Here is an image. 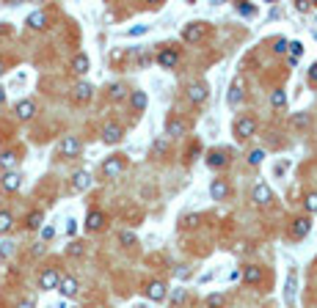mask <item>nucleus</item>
<instances>
[{
	"label": "nucleus",
	"instance_id": "nucleus-1",
	"mask_svg": "<svg viewBox=\"0 0 317 308\" xmlns=\"http://www.w3.org/2000/svg\"><path fill=\"white\" fill-rule=\"evenodd\" d=\"M124 168H127L124 154H111V157H105V162H102V176H105V179H116V176H121Z\"/></svg>",
	"mask_w": 317,
	"mask_h": 308
},
{
	"label": "nucleus",
	"instance_id": "nucleus-2",
	"mask_svg": "<svg viewBox=\"0 0 317 308\" xmlns=\"http://www.w3.org/2000/svg\"><path fill=\"white\" fill-rule=\"evenodd\" d=\"M80 152H83V143H80L78 135H66V138H61V143H58V154L66 157V160L80 157Z\"/></svg>",
	"mask_w": 317,
	"mask_h": 308
},
{
	"label": "nucleus",
	"instance_id": "nucleus-3",
	"mask_svg": "<svg viewBox=\"0 0 317 308\" xmlns=\"http://www.w3.org/2000/svg\"><path fill=\"white\" fill-rule=\"evenodd\" d=\"M63 275L58 273L56 267H44L42 275H39V289L42 292H50V289H58V283H61Z\"/></svg>",
	"mask_w": 317,
	"mask_h": 308
},
{
	"label": "nucleus",
	"instance_id": "nucleus-4",
	"mask_svg": "<svg viewBox=\"0 0 317 308\" xmlns=\"http://www.w3.org/2000/svg\"><path fill=\"white\" fill-rule=\"evenodd\" d=\"M254 132H257V121L251 116H243V119L234 121V138L237 140H248Z\"/></svg>",
	"mask_w": 317,
	"mask_h": 308
},
{
	"label": "nucleus",
	"instance_id": "nucleus-5",
	"mask_svg": "<svg viewBox=\"0 0 317 308\" xmlns=\"http://www.w3.org/2000/svg\"><path fill=\"white\" fill-rule=\"evenodd\" d=\"M121 138H124V127L116 124V121L105 124V129H102V143H105V146H116Z\"/></svg>",
	"mask_w": 317,
	"mask_h": 308
},
{
	"label": "nucleus",
	"instance_id": "nucleus-6",
	"mask_svg": "<svg viewBox=\"0 0 317 308\" xmlns=\"http://www.w3.org/2000/svg\"><path fill=\"white\" fill-rule=\"evenodd\" d=\"M58 292H61V297H66V300H72V297H78L80 292V283L75 275H63L61 283H58Z\"/></svg>",
	"mask_w": 317,
	"mask_h": 308
},
{
	"label": "nucleus",
	"instance_id": "nucleus-7",
	"mask_svg": "<svg viewBox=\"0 0 317 308\" xmlns=\"http://www.w3.org/2000/svg\"><path fill=\"white\" fill-rule=\"evenodd\" d=\"M204 33H207L204 22H190L188 28L182 30V39H185V42H190V44H196V42H202V39H204Z\"/></svg>",
	"mask_w": 317,
	"mask_h": 308
},
{
	"label": "nucleus",
	"instance_id": "nucleus-8",
	"mask_svg": "<svg viewBox=\"0 0 317 308\" xmlns=\"http://www.w3.org/2000/svg\"><path fill=\"white\" fill-rule=\"evenodd\" d=\"M270 198H273V193H270V187H268L265 182L254 184V190H251V201L257 204V206H268Z\"/></svg>",
	"mask_w": 317,
	"mask_h": 308
},
{
	"label": "nucleus",
	"instance_id": "nucleus-9",
	"mask_svg": "<svg viewBox=\"0 0 317 308\" xmlns=\"http://www.w3.org/2000/svg\"><path fill=\"white\" fill-rule=\"evenodd\" d=\"M146 297L152 303H163L166 300V283H163V281H152L146 286Z\"/></svg>",
	"mask_w": 317,
	"mask_h": 308
},
{
	"label": "nucleus",
	"instance_id": "nucleus-10",
	"mask_svg": "<svg viewBox=\"0 0 317 308\" xmlns=\"http://www.w3.org/2000/svg\"><path fill=\"white\" fill-rule=\"evenodd\" d=\"M91 187V174L88 171H78V174L72 176V190L75 193H83V190Z\"/></svg>",
	"mask_w": 317,
	"mask_h": 308
},
{
	"label": "nucleus",
	"instance_id": "nucleus-11",
	"mask_svg": "<svg viewBox=\"0 0 317 308\" xmlns=\"http://www.w3.org/2000/svg\"><path fill=\"white\" fill-rule=\"evenodd\" d=\"M17 162H20V154L17 152H3L0 154V171L3 174H11L17 168Z\"/></svg>",
	"mask_w": 317,
	"mask_h": 308
},
{
	"label": "nucleus",
	"instance_id": "nucleus-12",
	"mask_svg": "<svg viewBox=\"0 0 317 308\" xmlns=\"http://www.w3.org/2000/svg\"><path fill=\"white\" fill-rule=\"evenodd\" d=\"M210 196L215 198V201H224V198L229 196V184H226V179H212L210 182Z\"/></svg>",
	"mask_w": 317,
	"mask_h": 308
},
{
	"label": "nucleus",
	"instance_id": "nucleus-13",
	"mask_svg": "<svg viewBox=\"0 0 317 308\" xmlns=\"http://www.w3.org/2000/svg\"><path fill=\"white\" fill-rule=\"evenodd\" d=\"M0 184H3V190H6V193H17V190H20V184H22V176L17 174V171H11V174H3Z\"/></svg>",
	"mask_w": 317,
	"mask_h": 308
},
{
	"label": "nucleus",
	"instance_id": "nucleus-14",
	"mask_svg": "<svg viewBox=\"0 0 317 308\" xmlns=\"http://www.w3.org/2000/svg\"><path fill=\"white\" fill-rule=\"evenodd\" d=\"M146 105H149L146 91H133V94H130V107H133L135 113H144V110H146Z\"/></svg>",
	"mask_w": 317,
	"mask_h": 308
},
{
	"label": "nucleus",
	"instance_id": "nucleus-15",
	"mask_svg": "<svg viewBox=\"0 0 317 308\" xmlns=\"http://www.w3.org/2000/svg\"><path fill=\"white\" fill-rule=\"evenodd\" d=\"M312 231V220L309 217H295V220H292V237H306V234H309Z\"/></svg>",
	"mask_w": 317,
	"mask_h": 308
},
{
	"label": "nucleus",
	"instance_id": "nucleus-16",
	"mask_svg": "<svg viewBox=\"0 0 317 308\" xmlns=\"http://www.w3.org/2000/svg\"><path fill=\"white\" fill-rule=\"evenodd\" d=\"M102 226H105V215H102L99 209H91V212H88V217H86V229H88V231H99Z\"/></svg>",
	"mask_w": 317,
	"mask_h": 308
},
{
	"label": "nucleus",
	"instance_id": "nucleus-17",
	"mask_svg": "<svg viewBox=\"0 0 317 308\" xmlns=\"http://www.w3.org/2000/svg\"><path fill=\"white\" fill-rule=\"evenodd\" d=\"M188 97H190V102H204L207 99V83H190V88H188Z\"/></svg>",
	"mask_w": 317,
	"mask_h": 308
},
{
	"label": "nucleus",
	"instance_id": "nucleus-18",
	"mask_svg": "<svg viewBox=\"0 0 317 308\" xmlns=\"http://www.w3.org/2000/svg\"><path fill=\"white\" fill-rule=\"evenodd\" d=\"M88 66H91V61H88V55H86V52H78V55L72 58V72H75V75H86V72H88Z\"/></svg>",
	"mask_w": 317,
	"mask_h": 308
},
{
	"label": "nucleus",
	"instance_id": "nucleus-19",
	"mask_svg": "<svg viewBox=\"0 0 317 308\" xmlns=\"http://www.w3.org/2000/svg\"><path fill=\"white\" fill-rule=\"evenodd\" d=\"M33 113H36V105L30 102V99H25V102L17 105V119H20V121H30V119H33Z\"/></svg>",
	"mask_w": 317,
	"mask_h": 308
},
{
	"label": "nucleus",
	"instance_id": "nucleus-20",
	"mask_svg": "<svg viewBox=\"0 0 317 308\" xmlns=\"http://www.w3.org/2000/svg\"><path fill=\"white\" fill-rule=\"evenodd\" d=\"M176 61H179V55H176L174 50H163L160 55H157V63H160L163 69H174Z\"/></svg>",
	"mask_w": 317,
	"mask_h": 308
},
{
	"label": "nucleus",
	"instance_id": "nucleus-21",
	"mask_svg": "<svg viewBox=\"0 0 317 308\" xmlns=\"http://www.w3.org/2000/svg\"><path fill=\"white\" fill-rule=\"evenodd\" d=\"M166 132H169L171 138H179V135L185 132L182 119H176V116H169V121H166Z\"/></svg>",
	"mask_w": 317,
	"mask_h": 308
},
{
	"label": "nucleus",
	"instance_id": "nucleus-22",
	"mask_svg": "<svg viewBox=\"0 0 317 308\" xmlns=\"http://www.w3.org/2000/svg\"><path fill=\"white\" fill-rule=\"evenodd\" d=\"M91 94H94L91 83H78V85H75V99H78V102H88Z\"/></svg>",
	"mask_w": 317,
	"mask_h": 308
},
{
	"label": "nucleus",
	"instance_id": "nucleus-23",
	"mask_svg": "<svg viewBox=\"0 0 317 308\" xmlns=\"http://www.w3.org/2000/svg\"><path fill=\"white\" fill-rule=\"evenodd\" d=\"M243 281H246V283H259L262 281V267L248 264L246 270H243Z\"/></svg>",
	"mask_w": 317,
	"mask_h": 308
},
{
	"label": "nucleus",
	"instance_id": "nucleus-24",
	"mask_svg": "<svg viewBox=\"0 0 317 308\" xmlns=\"http://www.w3.org/2000/svg\"><path fill=\"white\" fill-rule=\"evenodd\" d=\"M44 25H47V14H44V11H33V14H28V28L42 30Z\"/></svg>",
	"mask_w": 317,
	"mask_h": 308
},
{
	"label": "nucleus",
	"instance_id": "nucleus-25",
	"mask_svg": "<svg viewBox=\"0 0 317 308\" xmlns=\"http://www.w3.org/2000/svg\"><path fill=\"white\" fill-rule=\"evenodd\" d=\"M284 297H287V303L292 306V300H295V270H289V275H287V286H284Z\"/></svg>",
	"mask_w": 317,
	"mask_h": 308
},
{
	"label": "nucleus",
	"instance_id": "nucleus-26",
	"mask_svg": "<svg viewBox=\"0 0 317 308\" xmlns=\"http://www.w3.org/2000/svg\"><path fill=\"white\" fill-rule=\"evenodd\" d=\"M207 165H210V168H224V165H226V154L224 152H210V154H207Z\"/></svg>",
	"mask_w": 317,
	"mask_h": 308
},
{
	"label": "nucleus",
	"instance_id": "nucleus-27",
	"mask_svg": "<svg viewBox=\"0 0 317 308\" xmlns=\"http://www.w3.org/2000/svg\"><path fill=\"white\" fill-rule=\"evenodd\" d=\"M240 102H243V85H240V83H232V88H229V105L237 107Z\"/></svg>",
	"mask_w": 317,
	"mask_h": 308
},
{
	"label": "nucleus",
	"instance_id": "nucleus-28",
	"mask_svg": "<svg viewBox=\"0 0 317 308\" xmlns=\"http://www.w3.org/2000/svg\"><path fill=\"white\" fill-rule=\"evenodd\" d=\"M14 229V217H11V212H0V234H8V231Z\"/></svg>",
	"mask_w": 317,
	"mask_h": 308
},
{
	"label": "nucleus",
	"instance_id": "nucleus-29",
	"mask_svg": "<svg viewBox=\"0 0 317 308\" xmlns=\"http://www.w3.org/2000/svg\"><path fill=\"white\" fill-rule=\"evenodd\" d=\"M108 97H111L113 102L124 99V97H127V85H124V83H113V85H111V91H108Z\"/></svg>",
	"mask_w": 317,
	"mask_h": 308
},
{
	"label": "nucleus",
	"instance_id": "nucleus-30",
	"mask_svg": "<svg viewBox=\"0 0 317 308\" xmlns=\"http://www.w3.org/2000/svg\"><path fill=\"white\" fill-rule=\"evenodd\" d=\"M42 220H44L42 212H30L28 220H25V226H28V229H39V226H42Z\"/></svg>",
	"mask_w": 317,
	"mask_h": 308
},
{
	"label": "nucleus",
	"instance_id": "nucleus-31",
	"mask_svg": "<svg viewBox=\"0 0 317 308\" xmlns=\"http://www.w3.org/2000/svg\"><path fill=\"white\" fill-rule=\"evenodd\" d=\"M303 206H306V212H317V193H306V198H303Z\"/></svg>",
	"mask_w": 317,
	"mask_h": 308
},
{
	"label": "nucleus",
	"instance_id": "nucleus-32",
	"mask_svg": "<svg viewBox=\"0 0 317 308\" xmlns=\"http://www.w3.org/2000/svg\"><path fill=\"white\" fill-rule=\"evenodd\" d=\"M262 160H265V149H251V154H248V162H251V165H259Z\"/></svg>",
	"mask_w": 317,
	"mask_h": 308
},
{
	"label": "nucleus",
	"instance_id": "nucleus-33",
	"mask_svg": "<svg viewBox=\"0 0 317 308\" xmlns=\"http://www.w3.org/2000/svg\"><path fill=\"white\" fill-rule=\"evenodd\" d=\"M270 102H273V107H284V105H287V94H284V91H273Z\"/></svg>",
	"mask_w": 317,
	"mask_h": 308
},
{
	"label": "nucleus",
	"instance_id": "nucleus-34",
	"mask_svg": "<svg viewBox=\"0 0 317 308\" xmlns=\"http://www.w3.org/2000/svg\"><path fill=\"white\" fill-rule=\"evenodd\" d=\"M119 239H121V245H135V242H138V239H135V234H133V231H121V234H119Z\"/></svg>",
	"mask_w": 317,
	"mask_h": 308
},
{
	"label": "nucleus",
	"instance_id": "nucleus-35",
	"mask_svg": "<svg viewBox=\"0 0 317 308\" xmlns=\"http://www.w3.org/2000/svg\"><path fill=\"white\" fill-rule=\"evenodd\" d=\"M66 253H69L72 259H80V256H83V245H80V242H72V245L66 248Z\"/></svg>",
	"mask_w": 317,
	"mask_h": 308
},
{
	"label": "nucleus",
	"instance_id": "nucleus-36",
	"mask_svg": "<svg viewBox=\"0 0 317 308\" xmlns=\"http://www.w3.org/2000/svg\"><path fill=\"white\" fill-rule=\"evenodd\" d=\"M144 33H149V25H135V28L127 30V36H144Z\"/></svg>",
	"mask_w": 317,
	"mask_h": 308
},
{
	"label": "nucleus",
	"instance_id": "nucleus-37",
	"mask_svg": "<svg viewBox=\"0 0 317 308\" xmlns=\"http://www.w3.org/2000/svg\"><path fill=\"white\" fill-rule=\"evenodd\" d=\"M221 303H224V294H210V297H207V306L210 308H218Z\"/></svg>",
	"mask_w": 317,
	"mask_h": 308
},
{
	"label": "nucleus",
	"instance_id": "nucleus-38",
	"mask_svg": "<svg viewBox=\"0 0 317 308\" xmlns=\"http://www.w3.org/2000/svg\"><path fill=\"white\" fill-rule=\"evenodd\" d=\"M182 300H185V289H176V292L171 294V306H179Z\"/></svg>",
	"mask_w": 317,
	"mask_h": 308
},
{
	"label": "nucleus",
	"instance_id": "nucleus-39",
	"mask_svg": "<svg viewBox=\"0 0 317 308\" xmlns=\"http://www.w3.org/2000/svg\"><path fill=\"white\" fill-rule=\"evenodd\" d=\"M237 14L251 17V14H257V6H237Z\"/></svg>",
	"mask_w": 317,
	"mask_h": 308
},
{
	"label": "nucleus",
	"instance_id": "nucleus-40",
	"mask_svg": "<svg viewBox=\"0 0 317 308\" xmlns=\"http://www.w3.org/2000/svg\"><path fill=\"white\" fill-rule=\"evenodd\" d=\"M289 52H292V58H298L303 52V44L301 42H289Z\"/></svg>",
	"mask_w": 317,
	"mask_h": 308
},
{
	"label": "nucleus",
	"instance_id": "nucleus-41",
	"mask_svg": "<svg viewBox=\"0 0 317 308\" xmlns=\"http://www.w3.org/2000/svg\"><path fill=\"white\" fill-rule=\"evenodd\" d=\"M292 121H295V127H306V124H309V116H306V113H298Z\"/></svg>",
	"mask_w": 317,
	"mask_h": 308
},
{
	"label": "nucleus",
	"instance_id": "nucleus-42",
	"mask_svg": "<svg viewBox=\"0 0 317 308\" xmlns=\"http://www.w3.org/2000/svg\"><path fill=\"white\" fill-rule=\"evenodd\" d=\"M53 234H56V229L53 226H42V239L47 242V239H53Z\"/></svg>",
	"mask_w": 317,
	"mask_h": 308
},
{
	"label": "nucleus",
	"instance_id": "nucleus-43",
	"mask_svg": "<svg viewBox=\"0 0 317 308\" xmlns=\"http://www.w3.org/2000/svg\"><path fill=\"white\" fill-rule=\"evenodd\" d=\"M273 50H276V52H287V50H289V42H287V39H279Z\"/></svg>",
	"mask_w": 317,
	"mask_h": 308
},
{
	"label": "nucleus",
	"instance_id": "nucleus-44",
	"mask_svg": "<svg viewBox=\"0 0 317 308\" xmlns=\"http://www.w3.org/2000/svg\"><path fill=\"white\" fill-rule=\"evenodd\" d=\"M78 231V220H66V234H75Z\"/></svg>",
	"mask_w": 317,
	"mask_h": 308
},
{
	"label": "nucleus",
	"instance_id": "nucleus-45",
	"mask_svg": "<svg viewBox=\"0 0 317 308\" xmlns=\"http://www.w3.org/2000/svg\"><path fill=\"white\" fill-rule=\"evenodd\" d=\"M309 80H312V83H317V63H312V66H309Z\"/></svg>",
	"mask_w": 317,
	"mask_h": 308
},
{
	"label": "nucleus",
	"instance_id": "nucleus-46",
	"mask_svg": "<svg viewBox=\"0 0 317 308\" xmlns=\"http://www.w3.org/2000/svg\"><path fill=\"white\" fill-rule=\"evenodd\" d=\"M17 308H36V306H33V300H30V297H25V300H20V306H17Z\"/></svg>",
	"mask_w": 317,
	"mask_h": 308
},
{
	"label": "nucleus",
	"instance_id": "nucleus-47",
	"mask_svg": "<svg viewBox=\"0 0 317 308\" xmlns=\"http://www.w3.org/2000/svg\"><path fill=\"white\" fill-rule=\"evenodd\" d=\"M6 253H11V242H3L0 245V256H6Z\"/></svg>",
	"mask_w": 317,
	"mask_h": 308
},
{
	"label": "nucleus",
	"instance_id": "nucleus-48",
	"mask_svg": "<svg viewBox=\"0 0 317 308\" xmlns=\"http://www.w3.org/2000/svg\"><path fill=\"white\" fill-rule=\"evenodd\" d=\"M298 11H309V8H312V3H303V0H301V3H298Z\"/></svg>",
	"mask_w": 317,
	"mask_h": 308
},
{
	"label": "nucleus",
	"instance_id": "nucleus-49",
	"mask_svg": "<svg viewBox=\"0 0 317 308\" xmlns=\"http://www.w3.org/2000/svg\"><path fill=\"white\" fill-rule=\"evenodd\" d=\"M155 152H157V154L166 152V143H163V140H157V143H155Z\"/></svg>",
	"mask_w": 317,
	"mask_h": 308
},
{
	"label": "nucleus",
	"instance_id": "nucleus-50",
	"mask_svg": "<svg viewBox=\"0 0 317 308\" xmlns=\"http://www.w3.org/2000/svg\"><path fill=\"white\" fill-rule=\"evenodd\" d=\"M176 275H179V278H188V275H190V270H185V267H179V270H176Z\"/></svg>",
	"mask_w": 317,
	"mask_h": 308
},
{
	"label": "nucleus",
	"instance_id": "nucleus-51",
	"mask_svg": "<svg viewBox=\"0 0 317 308\" xmlns=\"http://www.w3.org/2000/svg\"><path fill=\"white\" fill-rule=\"evenodd\" d=\"M212 275H215V273H212V270H210V273H204V275H202V278H199V281H202V283H207V281H210Z\"/></svg>",
	"mask_w": 317,
	"mask_h": 308
},
{
	"label": "nucleus",
	"instance_id": "nucleus-52",
	"mask_svg": "<svg viewBox=\"0 0 317 308\" xmlns=\"http://www.w3.org/2000/svg\"><path fill=\"white\" fill-rule=\"evenodd\" d=\"M3 102H6V91H3V88H0V105H3Z\"/></svg>",
	"mask_w": 317,
	"mask_h": 308
},
{
	"label": "nucleus",
	"instance_id": "nucleus-53",
	"mask_svg": "<svg viewBox=\"0 0 317 308\" xmlns=\"http://www.w3.org/2000/svg\"><path fill=\"white\" fill-rule=\"evenodd\" d=\"M3 72H6V66H3V61H0V75H3Z\"/></svg>",
	"mask_w": 317,
	"mask_h": 308
},
{
	"label": "nucleus",
	"instance_id": "nucleus-54",
	"mask_svg": "<svg viewBox=\"0 0 317 308\" xmlns=\"http://www.w3.org/2000/svg\"><path fill=\"white\" fill-rule=\"evenodd\" d=\"M315 39H317V30H315Z\"/></svg>",
	"mask_w": 317,
	"mask_h": 308
}]
</instances>
